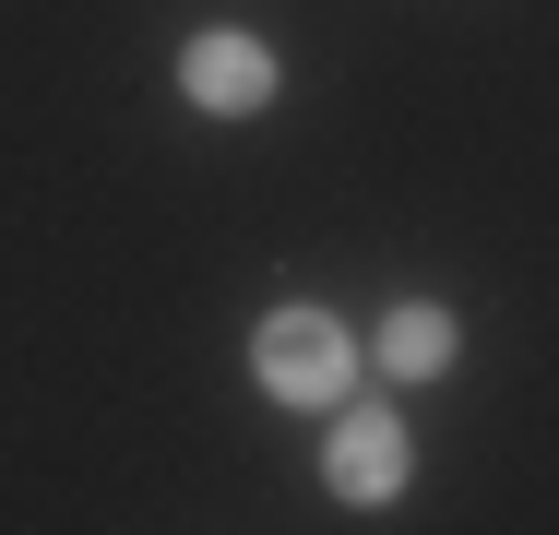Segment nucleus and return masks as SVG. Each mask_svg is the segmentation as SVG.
Returning a JSON list of instances; mask_svg holds the SVG:
<instances>
[{"instance_id":"obj_1","label":"nucleus","mask_w":559,"mask_h":535,"mask_svg":"<svg viewBox=\"0 0 559 535\" xmlns=\"http://www.w3.org/2000/svg\"><path fill=\"white\" fill-rule=\"evenodd\" d=\"M250 381H262L274 405H345L357 345H345V321H322V310H274L250 333Z\"/></svg>"},{"instance_id":"obj_2","label":"nucleus","mask_w":559,"mask_h":535,"mask_svg":"<svg viewBox=\"0 0 559 535\" xmlns=\"http://www.w3.org/2000/svg\"><path fill=\"white\" fill-rule=\"evenodd\" d=\"M179 96H191V107H215V119H250V107H274V48H262V36H238V24L191 36V48H179Z\"/></svg>"},{"instance_id":"obj_3","label":"nucleus","mask_w":559,"mask_h":535,"mask_svg":"<svg viewBox=\"0 0 559 535\" xmlns=\"http://www.w3.org/2000/svg\"><path fill=\"white\" fill-rule=\"evenodd\" d=\"M322 476H334V500L381 512V500L405 488V428H393V417H334V452H322Z\"/></svg>"},{"instance_id":"obj_4","label":"nucleus","mask_w":559,"mask_h":535,"mask_svg":"<svg viewBox=\"0 0 559 535\" xmlns=\"http://www.w3.org/2000/svg\"><path fill=\"white\" fill-rule=\"evenodd\" d=\"M381 369H393V381H441V369H452V310L405 298V310L381 321Z\"/></svg>"}]
</instances>
